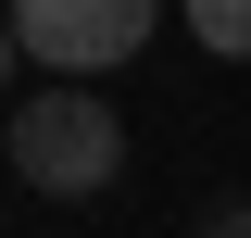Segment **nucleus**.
Wrapping results in <instances>:
<instances>
[{"instance_id": "obj_5", "label": "nucleus", "mask_w": 251, "mask_h": 238, "mask_svg": "<svg viewBox=\"0 0 251 238\" xmlns=\"http://www.w3.org/2000/svg\"><path fill=\"white\" fill-rule=\"evenodd\" d=\"M214 238H251V201H239V213H214Z\"/></svg>"}, {"instance_id": "obj_4", "label": "nucleus", "mask_w": 251, "mask_h": 238, "mask_svg": "<svg viewBox=\"0 0 251 238\" xmlns=\"http://www.w3.org/2000/svg\"><path fill=\"white\" fill-rule=\"evenodd\" d=\"M13 63H25V38H13V13H0V88H13Z\"/></svg>"}, {"instance_id": "obj_1", "label": "nucleus", "mask_w": 251, "mask_h": 238, "mask_svg": "<svg viewBox=\"0 0 251 238\" xmlns=\"http://www.w3.org/2000/svg\"><path fill=\"white\" fill-rule=\"evenodd\" d=\"M13 176L38 188V201H100V188L126 176V125H113V100L100 88H75V75H63V88H38L25 113H13Z\"/></svg>"}, {"instance_id": "obj_2", "label": "nucleus", "mask_w": 251, "mask_h": 238, "mask_svg": "<svg viewBox=\"0 0 251 238\" xmlns=\"http://www.w3.org/2000/svg\"><path fill=\"white\" fill-rule=\"evenodd\" d=\"M151 13L163 0H13V38H25V63H50V75H113V63L151 50Z\"/></svg>"}, {"instance_id": "obj_3", "label": "nucleus", "mask_w": 251, "mask_h": 238, "mask_svg": "<svg viewBox=\"0 0 251 238\" xmlns=\"http://www.w3.org/2000/svg\"><path fill=\"white\" fill-rule=\"evenodd\" d=\"M176 13H188V38L214 63H251V0H176Z\"/></svg>"}]
</instances>
